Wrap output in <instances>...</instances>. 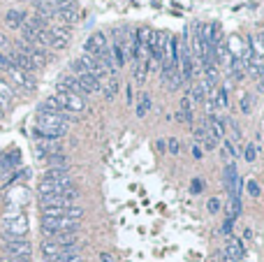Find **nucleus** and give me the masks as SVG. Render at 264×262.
I'll return each mask as SVG.
<instances>
[{"instance_id":"nucleus-12","label":"nucleus","mask_w":264,"mask_h":262,"mask_svg":"<svg viewBox=\"0 0 264 262\" xmlns=\"http://www.w3.org/2000/svg\"><path fill=\"white\" fill-rule=\"evenodd\" d=\"M26 12H23V9H9V12L5 14V23L9 28H21L23 26V23H26Z\"/></svg>"},{"instance_id":"nucleus-20","label":"nucleus","mask_w":264,"mask_h":262,"mask_svg":"<svg viewBox=\"0 0 264 262\" xmlns=\"http://www.w3.org/2000/svg\"><path fill=\"white\" fill-rule=\"evenodd\" d=\"M12 42H9V37H7V35H2V33H0V51H2V54H5V51H7V54H9V51H12Z\"/></svg>"},{"instance_id":"nucleus-19","label":"nucleus","mask_w":264,"mask_h":262,"mask_svg":"<svg viewBox=\"0 0 264 262\" xmlns=\"http://www.w3.org/2000/svg\"><path fill=\"white\" fill-rule=\"evenodd\" d=\"M16 162H19V153H16V151H14V153L5 155V158H2V160H0V167H2V169H9V167H14V165H16Z\"/></svg>"},{"instance_id":"nucleus-1","label":"nucleus","mask_w":264,"mask_h":262,"mask_svg":"<svg viewBox=\"0 0 264 262\" xmlns=\"http://www.w3.org/2000/svg\"><path fill=\"white\" fill-rule=\"evenodd\" d=\"M77 230H79V221H75V218H47V216H42V232L47 237L70 235Z\"/></svg>"},{"instance_id":"nucleus-7","label":"nucleus","mask_w":264,"mask_h":262,"mask_svg":"<svg viewBox=\"0 0 264 262\" xmlns=\"http://www.w3.org/2000/svg\"><path fill=\"white\" fill-rule=\"evenodd\" d=\"M109 44H107V37L102 33H93L90 37L86 40V44H84V51H86V56H97L102 51V49H107Z\"/></svg>"},{"instance_id":"nucleus-15","label":"nucleus","mask_w":264,"mask_h":262,"mask_svg":"<svg viewBox=\"0 0 264 262\" xmlns=\"http://www.w3.org/2000/svg\"><path fill=\"white\" fill-rule=\"evenodd\" d=\"M153 30L151 28H139V33H137V44H142V47H149L151 40H153Z\"/></svg>"},{"instance_id":"nucleus-10","label":"nucleus","mask_w":264,"mask_h":262,"mask_svg":"<svg viewBox=\"0 0 264 262\" xmlns=\"http://www.w3.org/2000/svg\"><path fill=\"white\" fill-rule=\"evenodd\" d=\"M77 81H79V86L84 88V93H100V79L95 77V74L90 72H84L77 77Z\"/></svg>"},{"instance_id":"nucleus-22","label":"nucleus","mask_w":264,"mask_h":262,"mask_svg":"<svg viewBox=\"0 0 264 262\" xmlns=\"http://www.w3.org/2000/svg\"><path fill=\"white\" fill-rule=\"evenodd\" d=\"M206 209H209L211 214H218V211H220V200H218V197H211V200L206 202Z\"/></svg>"},{"instance_id":"nucleus-11","label":"nucleus","mask_w":264,"mask_h":262,"mask_svg":"<svg viewBox=\"0 0 264 262\" xmlns=\"http://www.w3.org/2000/svg\"><path fill=\"white\" fill-rule=\"evenodd\" d=\"M100 91L104 93V98H107V100H114L116 93H118V81L114 79V74L102 77V79H100Z\"/></svg>"},{"instance_id":"nucleus-30","label":"nucleus","mask_w":264,"mask_h":262,"mask_svg":"<svg viewBox=\"0 0 264 262\" xmlns=\"http://www.w3.org/2000/svg\"><path fill=\"white\" fill-rule=\"evenodd\" d=\"M2 262H30V258H19V256H7Z\"/></svg>"},{"instance_id":"nucleus-26","label":"nucleus","mask_w":264,"mask_h":262,"mask_svg":"<svg viewBox=\"0 0 264 262\" xmlns=\"http://www.w3.org/2000/svg\"><path fill=\"white\" fill-rule=\"evenodd\" d=\"M9 67H12V63H9V58H7L5 54H2V51H0V70H9Z\"/></svg>"},{"instance_id":"nucleus-14","label":"nucleus","mask_w":264,"mask_h":262,"mask_svg":"<svg viewBox=\"0 0 264 262\" xmlns=\"http://www.w3.org/2000/svg\"><path fill=\"white\" fill-rule=\"evenodd\" d=\"M0 100H2V105H9L14 100V88L5 79H0Z\"/></svg>"},{"instance_id":"nucleus-31","label":"nucleus","mask_w":264,"mask_h":262,"mask_svg":"<svg viewBox=\"0 0 264 262\" xmlns=\"http://www.w3.org/2000/svg\"><path fill=\"white\" fill-rule=\"evenodd\" d=\"M241 109H244V114L251 112V98H248V95H244V100H241Z\"/></svg>"},{"instance_id":"nucleus-33","label":"nucleus","mask_w":264,"mask_h":262,"mask_svg":"<svg viewBox=\"0 0 264 262\" xmlns=\"http://www.w3.org/2000/svg\"><path fill=\"white\" fill-rule=\"evenodd\" d=\"M192 155H195L197 160L202 158V148H199V144H192Z\"/></svg>"},{"instance_id":"nucleus-24","label":"nucleus","mask_w":264,"mask_h":262,"mask_svg":"<svg viewBox=\"0 0 264 262\" xmlns=\"http://www.w3.org/2000/svg\"><path fill=\"white\" fill-rule=\"evenodd\" d=\"M216 105H220V107H227V91H225V88H220V91H218Z\"/></svg>"},{"instance_id":"nucleus-8","label":"nucleus","mask_w":264,"mask_h":262,"mask_svg":"<svg viewBox=\"0 0 264 262\" xmlns=\"http://www.w3.org/2000/svg\"><path fill=\"white\" fill-rule=\"evenodd\" d=\"M61 153V141L58 139H37V155L40 158H49V155Z\"/></svg>"},{"instance_id":"nucleus-23","label":"nucleus","mask_w":264,"mask_h":262,"mask_svg":"<svg viewBox=\"0 0 264 262\" xmlns=\"http://www.w3.org/2000/svg\"><path fill=\"white\" fill-rule=\"evenodd\" d=\"M49 5H54V7H72L77 5V0H47Z\"/></svg>"},{"instance_id":"nucleus-34","label":"nucleus","mask_w":264,"mask_h":262,"mask_svg":"<svg viewBox=\"0 0 264 262\" xmlns=\"http://www.w3.org/2000/svg\"><path fill=\"white\" fill-rule=\"evenodd\" d=\"M100 260L102 262H111V256H109V253H100Z\"/></svg>"},{"instance_id":"nucleus-35","label":"nucleus","mask_w":264,"mask_h":262,"mask_svg":"<svg viewBox=\"0 0 264 262\" xmlns=\"http://www.w3.org/2000/svg\"><path fill=\"white\" fill-rule=\"evenodd\" d=\"M165 146H167V144H165L163 139H160V141H158V144H156V148H158V151H165Z\"/></svg>"},{"instance_id":"nucleus-4","label":"nucleus","mask_w":264,"mask_h":262,"mask_svg":"<svg viewBox=\"0 0 264 262\" xmlns=\"http://www.w3.org/2000/svg\"><path fill=\"white\" fill-rule=\"evenodd\" d=\"M28 232V221L23 216H7L5 218V235L9 239H23Z\"/></svg>"},{"instance_id":"nucleus-2","label":"nucleus","mask_w":264,"mask_h":262,"mask_svg":"<svg viewBox=\"0 0 264 262\" xmlns=\"http://www.w3.org/2000/svg\"><path fill=\"white\" fill-rule=\"evenodd\" d=\"M37 193L40 197H47V195H65L70 202H75L79 197V188L75 183L72 186H65V183H56V181H49V179H42L40 186H37Z\"/></svg>"},{"instance_id":"nucleus-3","label":"nucleus","mask_w":264,"mask_h":262,"mask_svg":"<svg viewBox=\"0 0 264 262\" xmlns=\"http://www.w3.org/2000/svg\"><path fill=\"white\" fill-rule=\"evenodd\" d=\"M54 98H56V102L61 105V109L65 114H79V112L86 109V100L79 98V95H75V93H68V91H58Z\"/></svg>"},{"instance_id":"nucleus-36","label":"nucleus","mask_w":264,"mask_h":262,"mask_svg":"<svg viewBox=\"0 0 264 262\" xmlns=\"http://www.w3.org/2000/svg\"><path fill=\"white\" fill-rule=\"evenodd\" d=\"M2 114H5V107H2V105H0V116H2Z\"/></svg>"},{"instance_id":"nucleus-21","label":"nucleus","mask_w":264,"mask_h":262,"mask_svg":"<svg viewBox=\"0 0 264 262\" xmlns=\"http://www.w3.org/2000/svg\"><path fill=\"white\" fill-rule=\"evenodd\" d=\"M244 158H246L248 162H253L255 158H258V148L253 146V144H248V146H246V151H244Z\"/></svg>"},{"instance_id":"nucleus-25","label":"nucleus","mask_w":264,"mask_h":262,"mask_svg":"<svg viewBox=\"0 0 264 262\" xmlns=\"http://www.w3.org/2000/svg\"><path fill=\"white\" fill-rule=\"evenodd\" d=\"M178 148H181V146H178V141H176V139L167 141V151H170L172 155H178Z\"/></svg>"},{"instance_id":"nucleus-17","label":"nucleus","mask_w":264,"mask_h":262,"mask_svg":"<svg viewBox=\"0 0 264 262\" xmlns=\"http://www.w3.org/2000/svg\"><path fill=\"white\" fill-rule=\"evenodd\" d=\"M47 162L51 165V167H65V169H68V158H65L63 153L49 155V158H47Z\"/></svg>"},{"instance_id":"nucleus-13","label":"nucleus","mask_w":264,"mask_h":262,"mask_svg":"<svg viewBox=\"0 0 264 262\" xmlns=\"http://www.w3.org/2000/svg\"><path fill=\"white\" fill-rule=\"evenodd\" d=\"M188 98H190V100H195V102H204V100H206V86H204V81H195V84H192Z\"/></svg>"},{"instance_id":"nucleus-32","label":"nucleus","mask_w":264,"mask_h":262,"mask_svg":"<svg viewBox=\"0 0 264 262\" xmlns=\"http://www.w3.org/2000/svg\"><path fill=\"white\" fill-rule=\"evenodd\" d=\"M232 225H234V221H232V218H227V221H225V225H223L225 235H230V232H232Z\"/></svg>"},{"instance_id":"nucleus-9","label":"nucleus","mask_w":264,"mask_h":262,"mask_svg":"<svg viewBox=\"0 0 264 262\" xmlns=\"http://www.w3.org/2000/svg\"><path fill=\"white\" fill-rule=\"evenodd\" d=\"M54 19H58L61 23H65V26H70V23L79 21V9H77V5H72V7H56Z\"/></svg>"},{"instance_id":"nucleus-6","label":"nucleus","mask_w":264,"mask_h":262,"mask_svg":"<svg viewBox=\"0 0 264 262\" xmlns=\"http://www.w3.org/2000/svg\"><path fill=\"white\" fill-rule=\"evenodd\" d=\"M5 251H7V256L30 258V253H33V246H30V242H26V239H9V242L5 244Z\"/></svg>"},{"instance_id":"nucleus-5","label":"nucleus","mask_w":264,"mask_h":262,"mask_svg":"<svg viewBox=\"0 0 264 262\" xmlns=\"http://www.w3.org/2000/svg\"><path fill=\"white\" fill-rule=\"evenodd\" d=\"M7 74H9V79H12L14 86L23 88V91H35V86H37L33 79V74L23 72V70H19V67H14V65L7 70Z\"/></svg>"},{"instance_id":"nucleus-29","label":"nucleus","mask_w":264,"mask_h":262,"mask_svg":"<svg viewBox=\"0 0 264 262\" xmlns=\"http://www.w3.org/2000/svg\"><path fill=\"white\" fill-rule=\"evenodd\" d=\"M248 193H251L253 197L260 195V188H258V183H255V181H248Z\"/></svg>"},{"instance_id":"nucleus-28","label":"nucleus","mask_w":264,"mask_h":262,"mask_svg":"<svg viewBox=\"0 0 264 262\" xmlns=\"http://www.w3.org/2000/svg\"><path fill=\"white\" fill-rule=\"evenodd\" d=\"M202 188H204V183L199 181V179H195V181L190 183V190H192V193H195V195H197V193H202Z\"/></svg>"},{"instance_id":"nucleus-27","label":"nucleus","mask_w":264,"mask_h":262,"mask_svg":"<svg viewBox=\"0 0 264 262\" xmlns=\"http://www.w3.org/2000/svg\"><path fill=\"white\" fill-rule=\"evenodd\" d=\"M230 128H232V139H241V130L234 121H230Z\"/></svg>"},{"instance_id":"nucleus-18","label":"nucleus","mask_w":264,"mask_h":262,"mask_svg":"<svg viewBox=\"0 0 264 262\" xmlns=\"http://www.w3.org/2000/svg\"><path fill=\"white\" fill-rule=\"evenodd\" d=\"M227 214H230L232 221H234V218L241 214V200H239V197H230V207H227Z\"/></svg>"},{"instance_id":"nucleus-16","label":"nucleus","mask_w":264,"mask_h":262,"mask_svg":"<svg viewBox=\"0 0 264 262\" xmlns=\"http://www.w3.org/2000/svg\"><path fill=\"white\" fill-rule=\"evenodd\" d=\"M149 109H151V95L144 93L142 98H139V105H137V116H139V119L146 116V114H149Z\"/></svg>"}]
</instances>
